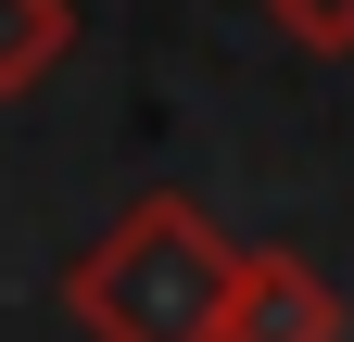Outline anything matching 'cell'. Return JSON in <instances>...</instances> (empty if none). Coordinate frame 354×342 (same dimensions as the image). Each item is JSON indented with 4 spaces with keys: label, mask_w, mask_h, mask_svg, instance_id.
<instances>
[{
    "label": "cell",
    "mask_w": 354,
    "mask_h": 342,
    "mask_svg": "<svg viewBox=\"0 0 354 342\" xmlns=\"http://www.w3.org/2000/svg\"><path fill=\"white\" fill-rule=\"evenodd\" d=\"M228 279L241 253L215 241V216L190 190H152L64 267V305L88 342H228Z\"/></svg>",
    "instance_id": "obj_1"
},
{
    "label": "cell",
    "mask_w": 354,
    "mask_h": 342,
    "mask_svg": "<svg viewBox=\"0 0 354 342\" xmlns=\"http://www.w3.org/2000/svg\"><path fill=\"white\" fill-rule=\"evenodd\" d=\"M228 342H342V291L304 253H241L228 279Z\"/></svg>",
    "instance_id": "obj_2"
},
{
    "label": "cell",
    "mask_w": 354,
    "mask_h": 342,
    "mask_svg": "<svg viewBox=\"0 0 354 342\" xmlns=\"http://www.w3.org/2000/svg\"><path fill=\"white\" fill-rule=\"evenodd\" d=\"M64 51H76V0H0V102L51 89Z\"/></svg>",
    "instance_id": "obj_3"
},
{
    "label": "cell",
    "mask_w": 354,
    "mask_h": 342,
    "mask_svg": "<svg viewBox=\"0 0 354 342\" xmlns=\"http://www.w3.org/2000/svg\"><path fill=\"white\" fill-rule=\"evenodd\" d=\"M266 26H279L291 51H317V64L354 51V0H266Z\"/></svg>",
    "instance_id": "obj_4"
}]
</instances>
